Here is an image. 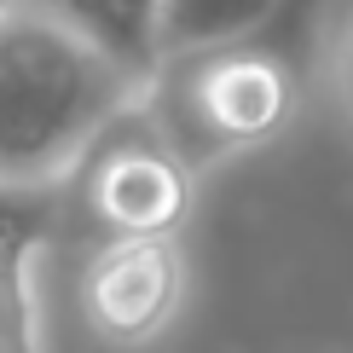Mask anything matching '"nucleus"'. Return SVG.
Masks as SVG:
<instances>
[{
    "label": "nucleus",
    "mask_w": 353,
    "mask_h": 353,
    "mask_svg": "<svg viewBox=\"0 0 353 353\" xmlns=\"http://www.w3.org/2000/svg\"><path fill=\"white\" fill-rule=\"evenodd\" d=\"M41 6L64 12L76 29L99 41L105 52H116L134 76L157 81L151 70V47H145V29H151V0H41Z\"/></svg>",
    "instance_id": "nucleus-7"
},
{
    "label": "nucleus",
    "mask_w": 353,
    "mask_h": 353,
    "mask_svg": "<svg viewBox=\"0 0 353 353\" xmlns=\"http://www.w3.org/2000/svg\"><path fill=\"white\" fill-rule=\"evenodd\" d=\"M58 232V191H0V353H52L41 319V255Z\"/></svg>",
    "instance_id": "nucleus-5"
},
{
    "label": "nucleus",
    "mask_w": 353,
    "mask_h": 353,
    "mask_svg": "<svg viewBox=\"0 0 353 353\" xmlns=\"http://www.w3.org/2000/svg\"><path fill=\"white\" fill-rule=\"evenodd\" d=\"M325 87H330L336 105H342V116L353 122V6L342 12V23L330 29V47H325Z\"/></svg>",
    "instance_id": "nucleus-8"
},
{
    "label": "nucleus",
    "mask_w": 353,
    "mask_h": 353,
    "mask_svg": "<svg viewBox=\"0 0 353 353\" xmlns=\"http://www.w3.org/2000/svg\"><path fill=\"white\" fill-rule=\"evenodd\" d=\"M145 93L151 81L64 12L41 0L0 12V191L47 197L76 185L99 139Z\"/></svg>",
    "instance_id": "nucleus-1"
},
{
    "label": "nucleus",
    "mask_w": 353,
    "mask_h": 353,
    "mask_svg": "<svg viewBox=\"0 0 353 353\" xmlns=\"http://www.w3.org/2000/svg\"><path fill=\"white\" fill-rule=\"evenodd\" d=\"M191 296V261L180 238H99L76 278L87 330L105 347H151L174 330Z\"/></svg>",
    "instance_id": "nucleus-4"
},
{
    "label": "nucleus",
    "mask_w": 353,
    "mask_h": 353,
    "mask_svg": "<svg viewBox=\"0 0 353 353\" xmlns=\"http://www.w3.org/2000/svg\"><path fill=\"white\" fill-rule=\"evenodd\" d=\"M145 110L157 116V128L191 168L209 174L284 134L301 110V81L284 52L249 41V47L157 70Z\"/></svg>",
    "instance_id": "nucleus-2"
},
{
    "label": "nucleus",
    "mask_w": 353,
    "mask_h": 353,
    "mask_svg": "<svg viewBox=\"0 0 353 353\" xmlns=\"http://www.w3.org/2000/svg\"><path fill=\"white\" fill-rule=\"evenodd\" d=\"M278 12H284V0H151V29H145L151 70L249 47Z\"/></svg>",
    "instance_id": "nucleus-6"
},
{
    "label": "nucleus",
    "mask_w": 353,
    "mask_h": 353,
    "mask_svg": "<svg viewBox=\"0 0 353 353\" xmlns=\"http://www.w3.org/2000/svg\"><path fill=\"white\" fill-rule=\"evenodd\" d=\"M12 6H23V0H0V12H12Z\"/></svg>",
    "instance_id": "nucleus-9"
},
{
    "label": "nucleus",
    "mask_w": 353,
    "mask_h": 353,
    "mask_svg": "<svg viewBox=\"0 0 353 353\" xmlns=\"http://www.w3.org/2000/svg\"><path fill=\"white\" fill-rule=\"evenodd\" d=\"M197 180L203 174L168 145L145 99L99 139V151L76 174L81 209L105 238H180L197 209Z\"/></svg>",
    "instance_id": "nucleus-3"
}]
</instances>
